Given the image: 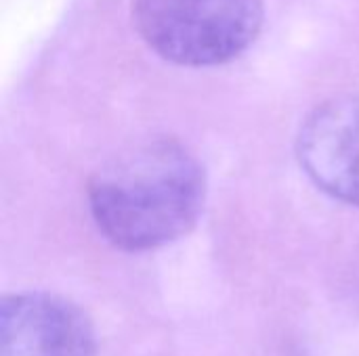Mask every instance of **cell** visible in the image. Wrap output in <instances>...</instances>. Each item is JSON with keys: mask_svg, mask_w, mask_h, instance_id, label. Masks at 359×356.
<instances>
[{"mask_svg": "<svg viewBox=\"0 0 359 356\" xmlns=\"http://www.w3.org/2000/svg\"><path fill=\"white\" fill-rule=\"evenodd\" d=\"M200 159L175 138H154L109 159L88 185L101 233L122 250L141 252L185 235L204 208Z\"/></svg>", "mask_w": 359, "mask_h": 356, "instance_id": "1", "label": "cell"}, {"mask_svg": "<svg viewBox=\"0 0 359 356\" xmlns=\"http://www.w3.org/2000/svg\"><path fill=\"white\" fill-rule=\"evenodd\" d=\"M139 34L162 59L206 67L242 55L261 34L263 0H135Z\"/></svg>", "mask_w": 359, "mask_h": 356, "instance_id": "2", "label": "cell"}, {"mask_svg": "<svg viewBox=\"0 0 359 356\" xmlns=\"http://www.w3.org/2000/svg\"><path fill=\"white\" fill-rule=\"evenodd\" d=\"M0 356H95L88 317L53 294H15L0 304Z\"/></svg>", "mask_w": 359, "mask_h": 356, "instance_id": "3", "label": "cell"}, {"mask_svg": "<svg viewBox=\"0 0 359 356\" xmlns=\"http://www.w3.org/2000/svg\"><path fill=\"white\" fill-rule=\"evenodd\" d=\"M297 153L322 191L359 206V94L316 107L301 126Z\"/></svg>", "mask_w": 359, "mask_h": 356, "instance_id": "4", "label": "cell"}]
</instances>
